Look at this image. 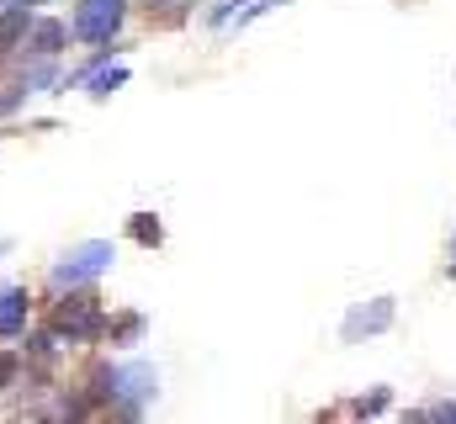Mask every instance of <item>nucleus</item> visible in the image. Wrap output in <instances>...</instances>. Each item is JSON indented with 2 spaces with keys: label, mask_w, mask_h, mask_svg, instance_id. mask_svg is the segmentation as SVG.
I'll return each mask as SVG.
<instances>
[{
  "label": "nucleus",
  "mask_w": 456,
  "mask_h": 424,
  "mask_svg": "<svg viewBox=\"0 0 456 424\" xmlns=\"http://www.w3.org/2000/svg\"><path fill=\"white\" fill-rule=\"evenodd\" d=\"M102 329H107V318H102L96 292H86V287H69V292L59 298V308H53V334H59V339L80 345V339H96Z\"/></svg>",
  "instance_id": "nucleus-2"
},
{
  "label": "nucleus",
  "mask_w": 456,
  "mask_h": 424,
  "mask_svg": "<svg viewBox=\"0 0 456 424\" xmlns=\"http://www.w3.org/2000/svg\"><path fill=\"white\" fill-rule=\"evenodd\" d=\"M387 323H393V298H377L371 308L350 314V323H345V339H355V334H382Z\"/></svg>",
  "instance_id": "nucleus-7"
},
{
  "label": "nucleus",
  "mask_w": 456,
  "mask_h": 424,
  "mask_svg": "<svg viewBox=\"0 0 456 424\" xmlns=\"http://www.w3.org/2000/svg\"><path fill=\"white\" fill-rule=\"evenodd\" d=\"M5 5H37V0H0V11H5Z\"/></svg>",
  "instance_id": "nucleus-15"
},
{
  "label": "nucleus",
  "mask_w": 456,
  "mask_h": 424,
  "mask_svg": "<svg viewBox=\"0 0 456 424\" xmlns=\"http://www.w3.org/2000/svg\"><path fill=\"white\" fill-rule=\"evenodd\" d=\"M127 233H133V244H143V249H154V244H165V228H159V217H154V212H133V223H127Z\"/></svg>",
  "instance_id": "nucleus-9"
},
{
  "label": "nucleus",
  "mask_w": 456,
  "mask_h": 424,
  "mask_svg": "<svg viewBox=\"0 0 456 424\" xmlns=\"http://www.w3.org/2000/svg\"><path fill=\"white\" fill-rule=\"evenodd\" d=\"M425 420H456V404H441V409H430Z\"/></svg>",
  "instance_id": "nucleus-13"
},
{
  "label": "nucleus",
  "mask_w": 456,
  "mask_h": 424,
  "mask_svg": "<svg viewBox=\"0 0 456 424\" xmlns=\"http://www.w3.org/2000/svg\"><path fill=\"white\" fill-rule=\"evenodd\" d=\"M16 377H21V355L16 350H0V393L16 387Z\"/></svg>",
  "instance_id": "nucleus-11"
},
{
  "label": "nucleus",
  "mask_w": 456,
  "mask_h": 424,
  "mask_svg": "<svg viewBox=\"0 0 456 424\" xmlns=\"http://www.w3.org/2000/svg\"><path fill=\"white\" fill-rule=\"evenodd\" d=\"M32 318V292L27 287H0V339H21Z\"/></svg>",
  "instance_id": "nucleus-5"
},
{
  "label": "nucleus",
  "mask_w": 456,
  "mask_h": 424,
  "mask_svg": "<svg viewBox=\"0 0 456 424\" xmlns=\"http://www.w3.org/2000/svg\"><path fill=\"white\" fill-rule=\"evenodd\" d=\"M382 409H387V387H377L371 398H361V404H355L350 414H382Z\"/></svg>",
  "instance_id": "nucleus-12"
},
{
  "label": "nucleus",
  "mask_w": 456,
  "mask_h": 424,
  "mask_svg": "<svg viewBox=\"0 0 456 424\" xmlns=\"http://www.w3.org/2000/svg\"><path fill=\"white\" fill-rule=\"evenodd\" d=\"M5 249H11V244H5V239H0V255H5Z\"/></svg>",
  "instance_id": "nucleus-17"
},
{
  "label": "nucleus",
  "mask_w": 456,
  "mask_h": 424,
  "mask_svg": "<svg viewBox=\"0 0 456 424\" xmlns=\"http://www.w3.org/2000/svg\"><path fill=\"white\" fill-rule=\"evenodd\" d=\"M96 387V398L102 404H117V414L122 420H138V409L154 398V387H159V377H154V366L149 361H127V366H96V377H91Z\"/></svg>",
  "instance_id": "nucleus-1"
},
{
  "label": "nucleus",
  "mask_w": 456,
  "mask_h": 424,
  "mask_svg": "<svg viewBox=\"0 0 456 424\" xmlns=\"http://www.w3.org/2000/svg\"><path fill=\"white\" fill-rule=\"evenodd\" d=\"M122 16H127V0H80L75 5V37L80 43H112L122 32Z\"/></svg>",
  "instance_id": "nucleus-4"
},
{
  "label": "nucleus",
  "mask_w": 456,
  "mask_h": 424,
  "mask_svg": "<svg viewBox=\"0 0 456 424\" xmlns=\"http://www.w3.org/2000/svg\"><path fill=\"white\" fill-rule=\"evenodd\" d=\"M64 43H69V27H64V21H53V16L32 21V32H27L32 59H59V53H64Z\"/></svg>",
  "instance_id": "nucleus-6"
},
{
  "label": "nucleus",
  "mask_w": 456,
  "mask_h": 424,
  "mask_svg": "<svg viewBox=\"0 0 456 424\" xmlns=\"http://www.w3.org/2000/svg\"><path fill=\"white\" fill-rule=\"evenodd\" d=\"M86 86H91V96H112L117 86H127V69H122V64H112V69H91Z\"/></svg>",
  "instance_id": "nucleus-10"
},
{
  "label": "nucleus",
  "mask_w": 456,
  "mask_h": 424,
  "mask_svg": "<svg viewBox=\"0 0 456 424\" xmlns=\"http://www.w3.org/2000/svg\"><path fill=\"white\" fill-rule=\"evenodd\" d=\"M112 260H117V249L107 239H86V244H75V249L53 265V287H86V281H96Z\"/></svg>",
  "instance_id": "nucleus-3"
},
{
  "label": "nucleus",
  "mask_w": 456,
  "mask_h": 424,
  "mask_svg": "<svg viewBox=\"0 0 456 424\" xmlns=\"http://www.w3.org/2000/svg\"><path fill=\"white\" fill-rule=\"evenodd\" d=\"M143 329H149V323H143V314H122V318H112L102 334H107L112 345H138V339H143Z\"/></svg>",
  "instance_id": "nucleus-8"
},
{
  "label": "nucleus",
  "mask_w": 456,
  "mask_h": 424,
  "mask_svg": "<svg viewBox=\"0 0 456 424\" xmlns=\"http://www.w3.org/2000/svg\"><path fill=\"white\" fill-rule=\"evenodd\" d=\"M143 5H149V11H165V5H175V0H143Z\"/></svg>",
  "instance_id": "nucleus-14"
},
{
  "label": "nucleus",
  "mask_w": 456,
  "mask_h": 424,
  "mask_svg": "<svg viewBox=\"0 0 456 424\" xmlns=\"http://www.w3.org/2000/svg\"><path fill=\"white\" fill-rule=\"evenodd\" d=\"M452 265H456V239H452Z\"/></svg>",
  "instance_id": "nucleus-16"
}]
</instances>
